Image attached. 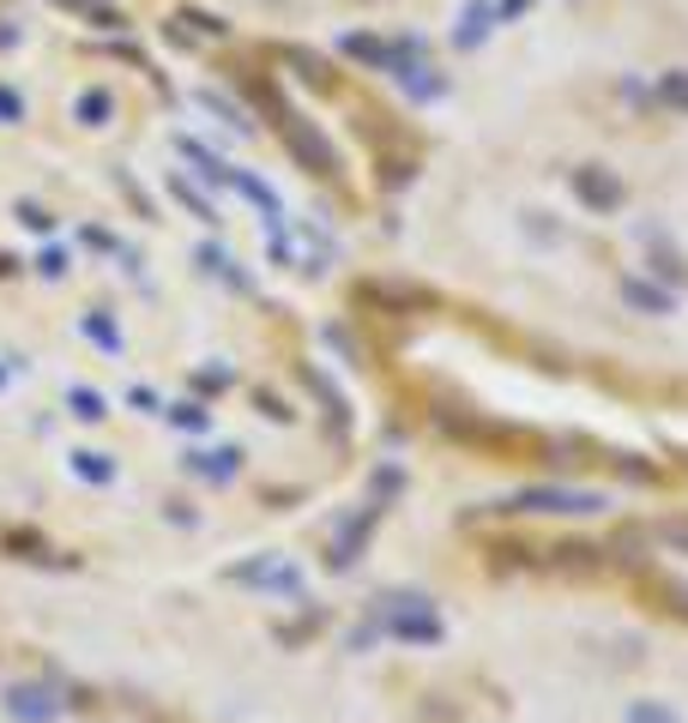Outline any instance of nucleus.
I'll return each instance as SVG.
<instances>
[{"mask_svg":"<svg viewBox=\"0 0 688 723\" xmlns=\"http://www.w3.org/2000/svg\"><path fill=\"white\" fill-rule=\"evenodd\" d=\"M634 723H677V717L658 712V705H634Z\"/></svg>","mask_w":688,"mask_h":723,"instance_id":"obj_1","label":"nucleus"}]
</instances>
